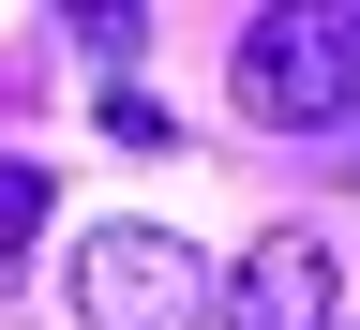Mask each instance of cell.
<instances>
[{"label": "cell", "instance_id": "5", "mask_svg": "<svg viewBox=\"0 0 360 330\" xmlns=\"http://www.w3.org/2000/svg\"><path fill=\"white\" fill-rule=\"evenodd\" d=\"M75 61H105V75L150 61V15H120V0H105V15H75Z\"/></svg>", "mask_w": 360, "mask_h": 330}, {"label": "cell", "instance_id": "4", "mask_svg": "<svg viewBox=\"0 0 360 330\" xmlns=\"http://www.w3.org/2000/svg\"><path fill=\"white\" fill-rule=\"evenodd\" d=\"M30 225H45V165L0 151V286H15V255H30Z\"/></svg>", "mask_w": 360, "mask_h": 330}, {"label": "cell", "instance_id": "3", "mask_svg": "<svg viewBox=\"0 0 360 330\" xmlns=\"http://www.w3.org/2000/svg\"><path fill=\"white\" fill-rule=\"evenodd\" d=\"M210 330H345V270H330V241L315 225H270V241L225 270V315Z\"/></svg>", "mask_w": 360, "mask_h": 330}, {"label": "cell", "instance_id": "1", "mask_svg": "<svg viewBox=\"0 0 360 330\" xmlns=\"http://www.w3.org/2000/svg\"><path fill=\"white\" fill-rule=\"evenodd\" d=\"M60 300H75V330H210L225 270L180 241V225H90L60 255Z\"/></svg>", "mask_w": 360, "mask_h": 330}, {"label": "cell", "instance_id": "6", "mask_svg": "<svg viewBox=\"0 0 360 330\" xmlns=\"http://www.w3.org/2000/svg\"><path fill=\"white\" fill-rule=\"evenodd\" d=\"M345 165H360V135H345Z\"/></svg>", "mask_w": 360, "mask_h": 330}, {"label": "cell", "instance_id": "2", "mask_svg": "<svg viewBox=\"0 0 360 330\" xmlns=\"http://www.w3.org/2000/svg\"><path fill=\"white\" fill-rule=\"evenodd\" d=\"M240 120H270V135H345L360 120V0H300V15L240 30Z\"/></svg>", "mask_w": 360, "mask_h": 330}]
</instances>
